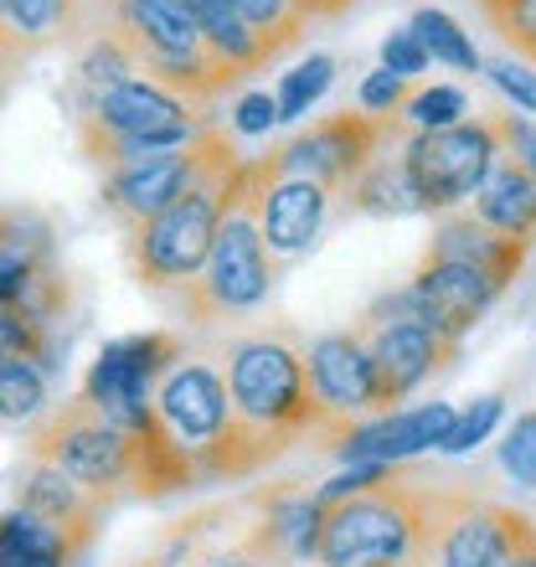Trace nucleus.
<instances>
[{"instance_id":"obj_6","label":"nucleus","mask_w":536,"mask_h":567,"mask_svg":"<svg viewBox=\"0 0 536 567\" xmlns=\"http://www.w3.org/2000/svg\"><path fill=\"white\" fill-rule=\"evenodd\" d=\"M501 161L491 114L485 120H460L449 130H413L402 145V171L418 196V212H454L460 202L485 186V176Z\"/></svg>"},{"instance_id":"obj_35","label":"nucleus","mask_w":536,"mask_h":567,"mask_svg":"<svg viewBox=\"0 0 536 567\" xmlns=\"http://www.w3.org/2000/svg\"><path fill=\"white\" fill-rule=\"evenodd\" d=\"M408 83H402V78H392L388 68H377V73H367L361 78V114H377V120H392V114H398L402 109V99H408Z\"/></svg>"},{"instance_id":"obj_38","label":"nucleus","mask_w":536,"mask_h":567,"mask_svg":"<svg viewBox=\"0 0 536 567\" xmlns=\"http://www.w3.org/2000/svg\"><path fill=\"white\" fill-rule=\"evenodd\" d=\"M279 124V109H274V93H243L238 109H233V135H268Z\"/></svg>"},{"instance_id":"obj_32","label":"nucleus","mask_w":536,"mask_h":567,"mask_svg":"<svg viewBox=\"0 0 536 567\" xmlns=\"http://www.w3.org/2000/svg\"><path fill=\"white\" fill-rule=\"evenodd\" d=\"M491 27L506 37V47H516L522 62H536V0H480Z\"/></svg>"},{"instance_id":"obj_28","label":"nucleus","mask_w":536,"mask_h":567,"mask_svg":"<svg viewBox=\"0 0 536 567\" xmlns=\"http://www.w3.org/2000/svg\"><path fill=\"white\" fill-rule=\"evenodd\" d=\"M73 78H78V93H83V99H78V109H89L99 93L120 89L124 78H134V62H130V52L109 37V31H99V37L89 42V52H83V62H78Z\"/></svg>"},{"instance_id":"obj_4","label":"nucleus","mask_w":536,"mask_h":567,"mask_svg":"<svg viewBox=\"0 0 536 567\" xmlns=\"http://www.w3.org/2000/svg\"><path fill=\"white\" fill-rule=\"evenodd\" d=\"M526 526H532V516H522V511L480 501L475 491H460V485L423 480L418 542L402 567H501L516 553Z\"/></svg>"},{"instance_id":"obj_19","label":"nucleus","mask_w":536,"mask_h":567,"mask_svg":"<svg viewBox=\"0 0 536 567\" xmlns=\"http://www.w3.org/2000/svg\"><path fill=\"white\" fill-rule=\"evenodd\" d=\"M408 135H413V130L398 120V130L382 140V150L361 165L357 181L341 192L346 212H361V217H413L418 196H413V186H408V171H402V145H408Z\"/></svg>"},{"instance_id":"obj_30","label":"nucleus","mask_w":536,"mask_h":567,"mask_svg":"<svg viewBox=\"0 0 536 567\" xmlns=\"http://www.w3.org/2000/svg\"><path fill=\"white\" fill-rule=\"evenodd\" d=\"M464 114H470V99H464V89H449V83L413 89L398 109V120L408 124V130H449V124H460Z\"/></svg>"},{"instance_id":"obj_44","label":"nucleus","mask_w":536,"mask_h":567,"mask_svg":"<svg viewBox=\"0 0 536 567\" xmlns=\"http://www.w3.org/2000/svg\"><path fill=\"white\" fill-rule=\"evenodd\" d=\"M6 83H11V73H0V93H6Z\"/></svg>"},{"instance_id":"obj_13","label":"nucleus","mask_w":536,"mask_h":567,"mask_svg":"<svg viewBox=\"0 0 536 567\" xmlns=\"http://www.w3.org/2000/svg\"><path fill=\"white\" fill-rule=\"evenodd\" d=\"M212 140H217V124H207V130H202L192 145L161 150V155H150V161L124 165V171L104 176V186H99V202H104L109 217L120 223V233L150 223L155 212H165L181 192H186V186H192L196 176H202V165H207V155H212Z\"/></svg>"},{"instance_id":"obj_11","label":"nucleus","mask_w":536,"mask_h":567,"mask_svg":"<svg viewBox=\"0 0 536 567\" xmlns=\"http://www.w3.org/2000/svg\"><path fill=\"white\" fill-rule=\"evenodd\" d=\"M150 408H155V423L165 429V439L196 464L227 429V382L212 361L176 357L155 382Z\"/></svg>"},{"instance_id":"obj_39","label":"nucleus","mask_w":536,"mask_h":567,"mask_svg":"<svg viewBox=\"0 0 536 567\" xmlns=\"http://www.w3.org/2000/svg\"><path fill=\"white\" fill-rule=\"evenodd\" d=\"M31 47L21 42V37H16L11 27H0V73H16V68H21V58H27Z\"/></svg>"},{"instance_id":"obj_5","label":"nucleus","mask_w":536,"mask_h":567,"mask_svg":"<svg viewBox=\"0 0 536 567\" xmlns=\"http://www.w3.org/2000/svg\"><path fill=\"white\" fill-rule=\"evenodd\" d=\"M418 491H423V480L402 475L392 464L372 491H361L326 511L320 553L315 557L326 567H377V563L402 567L418 542Z\"/></svg>"},{"instance_id":"obj_33","label":"nucleus","mask_w":536,"mask_h":567,"mask_svg":"<svg viewBox=\"0 0 536 567\" xmlns=\"http://www.w3.org/2000/svg\"><path fill=\"white\" fill-rule=\"evenodd\" d=\"M501 470H506L516 485L536 491V413H522V419L506 429V439H501Z\"/></svg>"},{"instance_id":"obj_8","label":"nucleus","mask_w":536,"mask_h":567,"mask_svg":"<svg viewBox=\"0 0 536 567\" xmlns=\"http://www.w3.org/2000/svg\"><path fill=\"white\" fill-rule=\"evenodd\" d=\"M398 130V114L392 120H377V114H326V120H315L310 130H299L295 140H284L279 150H268L264 161L268 171H284V176H305V181H320L330 196H341L357 171L372 161L382 140Z\"/></svg>"},{"instance_id":"obj_3","label":"nucleus","mask_w":536,"mask_h":567,"mask_svg":"<svg viewBox=\"0 0 536 567\" xmlns=\"http://www.w3.org/2000/svg\"><path fill=\"white\" fill-rule=\"evenodd\" d=\"M268 289H274V254L264 248V233H258V186H254V155H248V176L227 202L207 264L171 299H176V310L192 326H212V320H233V315L258 310Z\"/></svg>"},{"instance_id":"obj_23","label":"nucleus","mask_w":536,"mask_h":567,"mask_svg":"<svg viewBox=\"0 0 536 567\" xmlns=\"http://www.w3.org/2000/svg\"><path fill=\"white\" fill-rule=\"evenodd\" d=\"M89 0H6V21L27 47H47L83 27Z\"/></svg>"},{"instance_id":"obj_7","label":"nucleus","mask_w":536,"mask_h":567,"mask_svg":"<svg viewBox=\"0 0 536 567\" xmlns=\"http://www.w3.org/2000/svg\"><path fill=\"white\" fill-rule=\"evenodd\" d=\"M31 460L58 464L68 480H78L93 495H114L120 485H130V433L99 413V408L78 392L73 403L52 408L47 419H37L27 439Z\"/></svg>"},{"instance_id":"obj_40","label":"nucleus","mask_w":536,"mask_h":567,"mask_svg":"<svg viewBox=\"0 0 536 567\" xmlns=\"http://www.w3.org/2000/svg\"><path fill=\"white\" fill-rule=\"evenodd\" d=\"M501 567H536V522L522 532V542H516V553H511Z\"/></svg>"},{"instance_id":"obj_17","label":"nucleus","mask_w":536,"mask_h":567,"mask_svg":"<svg viewBox=\"0 0 536 567\" xmlns=\"http://www.w3.org/2000/svg\"><path fill=\"white\" fill-rule=\"evenodd\" d=\"M16 506L31 511L37 522L58 526L62 537L83 553V547L93 542V532H99V516L109 511V501L104 495H93V491H83L78 480H68L58 464L31 460L27 475H21V485H16Z\"/></svg>"},{"instance_id":"obj_22","label":"nucleus","mask_w":536,"mask_h":567,"mask_svg":"<svg viewBox=\"0 0 536 567\" xmlns=\"http://www.w3.org/2000/svg\"><path fill=\"white\" fill-rule=\"evenodd\" d=\"M408 31L423 42L429 62H444V68H460V73H480V68H485V62H480V52H475V42H470V31H464L449 11L423 6V11H413Z\"/></svg>"},{"instance_id":"obj_14","label":"nucleus","mask_w":536,"mask_h":567,"mask_svg":"<svg viewBox=\"0 0 536 567\" xmlns=\"http://www.w3.org/2000/svg\"><path fill=\"white\" fill-rule=\"evenodd\" d=\"M506 295L491 274L470 269V264H449V258H423L408 284V299H413V320L439 336V341L460 346L470 330L485 320L495 299Z\"/></svg>"},{"instance_id":"obj_2","label":"nucleus","mask_w":536,"mask_h":567,"mask_svg":"<svg viewBox=\"0 0 536 567\" xmlns=\"http://www.w3.org/2000/svg\"><path fill=\"white\" fill-rule=\"evenodd\" d=\"M243 176H248V155H243L238 140L217 124V140H212V155H207V165H202V176L165 212H155L150 223L124 233L130 269H134V279H140V289L181 295V289L202 274V264H207V254H212V238H217V227H223V212H227V202H233V192L243 186Z\"/></svg>"},{"instance_id":"obj_46","label":"nucleus","mask_w":536,"mask_h":567,"mask_svg":"<svg viewBox=\"0 0 536 567\" xmlns=\"http://www.w3.org/2000/svg\"><path fill=\"white\" fill-rule=\"evenodd\" d=\"M377 567H392V563H377Z\"/></svg>"},{"instance_id":"obj_26","label":"nucleus","mask_w":536,"mask_h":567,"mask_svg":"<svg viewBox=\"0 0 536 567\" xmlns=\"http://www.w3.org/2000/svg\"><path fill=\"white\" fill-rule=\"evenodd\" d=\"M233 11L248 21V31L258 37L268 62L279 58V52H289V47L299 42V31H305V21H310L295 0H233Z\"/></svg>"},{"instance_id":"obj_25","label":"nucleus","mask_w":536,"mask_h":567,"mask_svg":"<svg viewBox=\"0 0 536 567\" xmlns=\"http://www.w3.org/2000/svg\"><path fill=\"white\" fill-rule=\"evenodd\" d=\"M47 413V372L37 361L0 357V423H37Z\"/></svg>"},{"instance_id":"obj_9","label":"nucleus","mask_w":536,"mask_h":567,"mask_svg":"<svg viewBox=\"0 0 536 567\" xmlns=\"http://www.w3.org/2000/svg\"><path fill=\"white\" fill-rule=\"evenodd\" d=\"M181 357V341L171 330H145V336H120L109 341L99 357H93L89 377H83V398H89L99 413H104L114 429L134 433L150 423V398H155V382L171 361Z\"/></svg>"},{"instance_id":"obj_37","label":"nucleus","mask_w":536,"mask_h":567,"mask_svg":"<svg viewBox=\"0 0 536 567\" xmlns=\"http://www.w3.org/2000/svg\"><path fill=\"white\" fill-rule=\"evenodd\" d=\"M382 68H388L392 78H402V83H413L418 73H429V52H423V42H418L408 27H398L382 42Z\"/></svg>"},{"instance_id":"obj_36","label":"nucleus","mask_w":536,"mask_h":567,"mask_svg":"<svg viewBox=\"0 0 536 567\" xmlns=\"http://www.w3.org/2000/svg\"><path fill=\"white\" fill-rule=\"evenodd\" d=\"M485 73H491V83L506 93L522 114H536V68H526V62H516V58H501V62H491Z\"/></svg>"},{"instance_id":"obj_18","label":"nucleus","mask_w":536,"mask_h":567,"mask_svg":"<svg viewBox=\"0 0 536 567\" xmlns=\"http://www.w3.org/2000/svg\"><path fill=\"white\" fill-rule=\"evenodd\" d=\"M526 254H532V248H522V243L491 233L475 212H444V223L433 227V243H429V258L470 264V269L491 274L501 289H511V279L526 269Z\"/></svg>"},{"instance_id":"obj_43","label":"nucleus","mask_w":536,"mask_h":567,"mask_svg":"<svg viewBox=\"0 0 536 567\" xmlns=\"http://www.w3.org/2000/svg\"><path fill=\"white\" fill-rule=\"evenodd\" d=\"M0 27H11V21H6V0H0Z\"/></svg>"},{"instance_id":"obj_20","label":"nucleus","mask_w":536,"mask_h":567,"mask_svg":"<svg viewBox=\"0 0 536 567\" xmlns=\"http://www.w3.org/2000/svg\"><path fill=\"white\" fill-rule=\"evenodd\" d=\"M475 217L501 238L532 248L536 243V181L522 165H511L506 155L495 161V171L485 176V186L475 192Z\"/></svg>"},{"instance_id":"obj_27","label":"nucleus","mask_w":536,"mask_h":567,"mask_svg":"<svg viewBox=\"0 0 536 567\" xmlns=\"http://www.w3.org/2000/svg\"><path fill=\"white\" fill-rule=\"evenodd\" d=\"M336 83V58H326V52H315V58H305L295 68V73L279 78V93H274V109H279L284 124L305 120L320 99H326V89Z\"/></svg>"},{"instance_id":"obj_29","label":"nucleus","mask_w":536,"mask_h":567,"mask_svg":"<svg viewBox=\"0 0 536 567\" xmlns=\"http://www.w3.org/2000/svg\"><path fill=\"white\" fill-rule=\"evenodd\" d=\"M0 357H21V361H37L42 372H58L52 326H42L37 315L16 310V305H0Z\"/></svg>"},{"instance_id":"obj_45","label":"nucleus","mask_w":536,"mask_h":567,"mask_svg":"<svg viewBox=\"0 0 536 567\" xmlns=\"http://www.w3.org/2000/svg\"><path fill=\"white\" fill-rule=\"evenodd\" d=\"M346 6H351V0H336V11H346Z\"/></svg>"},{"instance_id":"obj_21","label":"nucleus","mask_w":536,"mask_h":567,"mask_svg":"<svg viewBox=\"0 0 536 567\" xmlns=\"http://www.w3.org/2000/svg\"><path fill=\"white\" fill-rule=\"evenodd\" d=\"M186 11H192L196 31H202V47H207L212 62H223L227 73H258L268 62V52L258 47V37L248 31V21H243L238 11H233V0H181Z\"/></svg>"},{"instance_id":"obj_41","label":"nucleus","mask_w":536,"mask_h":567,"mask_svg":"<svg viewBox=\"0 0 536 567\" xmlns=\"http://www.w3.org/2000/svg\"><path fill=\"white\" fill-rule=\"evenodd\" d=\"M305 16H336V0H295Z\"/></svg>"},{"instance_id":"obj_24","label":"nucleus","mask_w":536,"mask_h":567,"mask_svg":"<svg viewBox=\"0 0 536 567\" xmlns=\"http://www.w3.org/2000/svg\"><path fill=\"white\" fill-rule=\"evenodd\" d=\"M0 557H62V563H73L78 547L62 537L58 526L37 522L31 511L6 506L0 511Z\"/></svg>"},{"instance_id":"obj_10","label":"nucleus","mask_w":536,"mask_h":567,"mask_svg":"<svg viewBox=\"0 0 536 567\" xmlns=\"http://www.w3.org/2000/svg\"><path fill=\"white\" fill-rule=\"evenodd\" d=\"M305 382H310L315 403V439L326 444L330 433H341L346 423H361L377 413V377L367 341L357 330H336L305 351Z\"/></svg>"},{"instance_id":"obj_31","label":"nucleus","mask_w":536,"mask_h":567,"mask_svg":"<svg viewBox=\"0 0 536 567\" xmlns=\"http://www.w3.org/2000/svg\"><path fill=\"white\" fill-rule=\"evenodd\" d=\"M506 419V398L501 392H491V398H480V403H470L464 413H454V429L444 433V454H470L475 444H485L495 433V423Z\"/></svg>"},{"instance_id":"obj_42","label":"nucleus","mask_w":536,"mask_h":567,"mask_svg":"<svg viewBox=\"0 0 536 567\" xmlns=\"http://www.w3.org/2000/svg\"><path fill=\"white\" fill-rule=\"evenodd\" d=\"M212 567H258V563H254V557H248V553H233V557H217V563H212Z\"/></svg>"},{"instance_id":"obj_16","label":"nucleus","mask_w":536,"mask_h":567,"mask_svg":"<svg viewBox=\"0 0 536 567\" xmlns=\"http://www.w3.org/2000/svg\"><path fill=\"white\" fill-rule=\"evenodd\" d=\"M254 186H258V233H264L268 254H279V258L310 254L315 238L326 233V217L336 196L320 181L268 171L264 155H254Z\"/></svg>"},{"instance_id":"obj_12","label":"nucleus","mask_w":536,"mask_h":567,"mask_svg":"<svg viewBox=\"0 0 536 567\" xmlns=\"http://www.w3.org/2000/svg\"><path fill=\"white\" fill-rule=\"evenodd\" d=\"M351 330L367 341V357H372L377 413H392V403H402L408 392H418L433 372H444L449 361L460 357V346L439 341L413 315H402V320H372V315H361Z\"/></svg>"},{"instance_id":"obj_15","label":"nucleus","mask_w":536,"mask_h":567,"mask_svg":"<svg viewBox=\"0 0 536 567\" xmlns=\"http://www.w3.org/2000/svg\"><path fill=\"white\" fill-rule=\"evenodd\" d=\"M449 429H454V403L392 408V413H377V419L346 423L320 449H330L346 464H402L423 454V449H439Z\"/></svg>"},{"instance_id":"obj_1","label":"nucleus","mask_w":536,"mask_h":567,"mask_svg":"<svg viewBox=\"0 0 536 567\" xmlns=\"http://www.w3.org/2000/svg\"><path fill=\"white\" fill-rule=\"evenodd\" d=\"M227 429L196 460L202 480H248L279 454L315 439V403L305 382V346L295 330H258L227 346Z\"/></svg>"},{"instance_id":"obj_34","label":"nucleus","mask_w":536,"mask_h":567,"mask_svg":"<svg viewBox=\"0 0 536 567\" xmlns=\"http://www.w3.org/2000/svg\"><path fill=\"white\" fill-rule=\"evenodd\" d=\"M491 124H495V140H501V155L511 165H522L526 176L536 181V124L522 120L516 109H495Z\"/></svg>"}]
</instances>
